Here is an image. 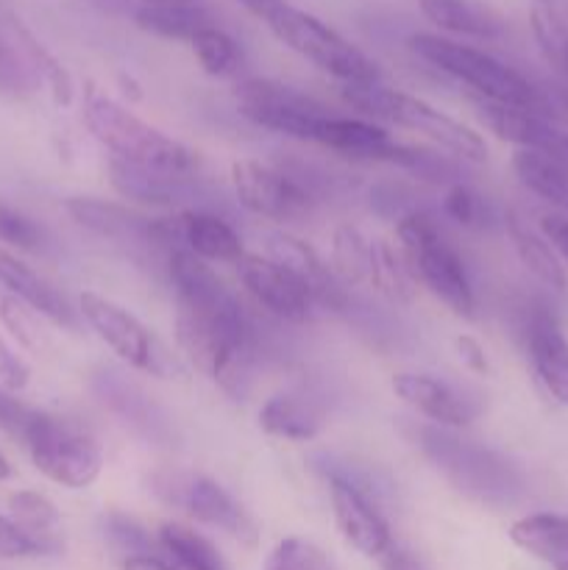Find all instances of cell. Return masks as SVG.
I'll return each mask as SVG.
<instances>
[{"instance_id":"cell-9","label":"cell","mask_w":568,"mask_h":570,"mask_svg":"<svg viewBox=\"0 0 568 570\" xmlns=\"http://www.w3.org/2000/svg\"><path fill=\"white\" fill-rule=\"evenodd\" d=\"M150 490L167 507L184 510L189 518H195L198 523H206V527L221 529V532H226L237 543L254 549L256 540H259V529H256L254 518L215 479L187 471H165L156 473L154 488Z\"/></svg>"},{"instance_id":"cell-31","label":"cell","mask_w":568,"mask_h":570,"mask_svg":"<svg viewBox=\"0 0 568 570\" xmlns=\"http://www.w3.org/2000/svg\"><path fill=\"white\" fill-rule=\"evenodd\" d=\"M9 518L22 529V532H28L33 540H39L50 554H59L61 515L48 495L37 493V490H20V493H11Z\"/></svg>"},{"instance_id":"cell-18","label":"cell","mask_w":568,"mask_h":570,"mask_svg":"<svg viewBox=\"0 0 568 570\" xmlns=\"http://www.w3.org/2000/svg\"><path fill=\"white\" fill-rule=\"evenodd\" d=\"M393 393L418 415L429 417L443 429H462L473 421V410L443 379L429 373H395Z\"/></svg>"},{"instance_id":"cell-41","label":"cell","mask_w":568,"mask_h":570,"mask_svg":"<svg viewBox=\"0 0 568 570\" xmlns=\"http://www.w3.org/2000/svg\"><path fill=\"white\" fill-rule=\"evenodd\" d=\"M33 557H53L39 540L22 532L11 518L0 515V560H33Z\"/></svg>"},{"instance_id":"cell-37","label":"cell","mask_w":568,"mask_h":570,"mask_svg":"<svg viewBox=\"0 0 568 570\" xmlns=\"http://www.w3.org/2000/svg\"><path fill=\"white\" fill-rule=\"evenodd\" d=\"M440 209L449 220H454L462 228H484L490 223V209L482 195L466 181H454L445 189Z\"/></svg>"},{"instance_id":"cell-1","label":"cell","mask_w":568,"mask_h":570,"mask_svg":"<svg viewBox=\"0 0 568 570\" xmlns=\"http://www.w3.org/2000/svg\"><path fill=\"white\" fill-rule=\"evenodd\" d=\"M176 293V343L195 371L232 395H243L254 365V332L239 301L209 262L189 250L167 256Z\"/></svg>"},{"instance_id":"cell-22","label":"cell","mask_w":568,"mask_h":570,"mask_svg":"<svg viewBox=\"0 0 568 570\" xmlns=\"http://www.w3.org/2000/svg\"><path fill=\"white\" fill-rule=\"evenodd\" d=\"M393 142L382 126L362 117H323L315 131V145L349 156L354 161H379L382 150Z\"/></svg>"},{"instance_id":"cell-17","label":"cell","mask_w":568,"mask_h":570,"mask_svg":"<svg viewBox=\"0 0 568 570\" xmlns=\"http://www.w3.org/2000/svg\"><path fill=\"white\" fill-rule=\"evenodd\" d=\"M0 284L9 289V295H14L17 301L31 306L37 315H42L45 321H50L53 326H78V309H72L67 295L61 293V289H56L48 278L39 276L31 265L17 259V256L11 254V250H6L3 245H0Z\"/></svg>"},{"instance_id":"cell-5","label":"cell","mask_w":568,"mask_h":570,"mask_svg":"<svg viewBox=\"0 0 568 570\" xmlns=\"http://www.w3.org/2000/svg\"><path fill=\"white\" fill-rule=\"evenodd\" d=\"M345 104L360 109L362 115L373 117V120H384L390 126L410 128L421 137L432 139L434 145L454 154L457 159L471 161V165H482L488 159V145L479 137L473 128L466 122L454 120L451 115L440 111L438 106L427 104L415 95L399 92V89L384 87L382 81L376 83H343L340 87Z\"/></svg>"},{"instance_id":"cell-14","label":"cell","mask_w":568,"mask_h":570,"mask_svg":"<svg viewBox=\"0 0 568 570\" xmlns=\"http://www.w3.org/2000/svg\"><path fill=\"white\" fill-rule=\"evenodd\" d=\"M109 181L126 200L156 206V209H198L204 189L195 181V173H156L109 161Z\"/></svg>"},{"instance_id":"cell-24","label":"cell","mask_w":568,"mask_h":570,"mask_svg":"<svg viewBox=\"0 0 568 570\" xmlns=\"http://www.w3.org/2000/svg\"><path fill=\"white\" fill-rule=\"evenodd\" d=\"M512 170L529 193L543 198L546 204L568 209V161L560 150L518 148L512 154Z\"/></svg>"},{"instance_id":"cell-45","label":"cell","mask_w":568,"mask_h":570,"mask_svg":"<svg viewBox=\"0 0 568 570\" xmlns=\"http://www.w3.org/2000/svg\"><path fill=\"white\" fill-rule=\"evenodd\" d=\"M454 345H457V354H460L462 365H466L468 371L479 373V376H484V373L490 371L488 354H484L482 343H479L477 337H471V334H460V337L454 340Z\"/></svg>"},{"instance_id":"cell-49","label":"cell","mask_w":568,"mask_h":570,"mask_svg":"<svg viewBox=\"0 0 568 570\" xmlns=\"http://www.w3.org/2000/svg\"><path fill=\"white\" fill-rule=\"evenodd\" d=\"M117 81H120L123 95H126L128 100H143V89H139L137 78L126 76V72H120V76H117Z\"/></svg>"},{"instance_id":"cell-26","label":"cell","mask_w":568,"mask_h":570,"mask_svg":"<svg viewBox=\"0 0 568 570\" xmlns=\"http://www.w3.org/2000/svg\"><path fill=\"white\" fill-rule=\"evenodd\" d=\"M259 429L271 438L306 443V440H315L321 434L323 417L310 401H301L295 395H273L262 404Z\"/></svg>"},{"instance_id":"cell-44","label":"cell","mask_w":568,"mask_h":570,"mask_svg":"<svg viewBox=\"0 0 568 570\" xmlns=\"http://www.w3.org/2000/svg\"><path fill=\"white\" fill-rule=\"evenodd\" d=\"M540 234H543L546 243L555 248V254L568 262V217L543 215L540 217Z\"/></svg>"},{"instance_id":"cell-36","label":"cell","mask_w":568,"mask_h":570,"mask_svg":"<svg viewBox=\"0 0 568 570\" xmlns=\"http://www.w3.org/2000/svg\"><path fill=\"white\" fill-rule=\"evenodd\" d=\"M0 323L11 334V340H17V345H22L31 354H42L48 348V334L42 328V315H37L31 306L17 301L14 295L6 293L0 298Z\"/></svg>"},{"instance_id":"cell-47","label":"cell","mask_w":568,"mask_h":570,"mask_svg":"<svg viewBox=\"0 0 568 570\" xmlns=\"http://www.w3.org/2000/svg\"><path fill=\"white\" fill-rule=\"evenodd\" d=\"M120 568L123 570H178L170 560H161V557H156V554L126 557Z\"/></svg>"},{"instance_id":"cell-10","label":"cell","mask_w":568,"mask_h":570,"mask_svg":"<svg viewBox=\"0 0 568 570\" xmlns=\"http://www.w3.org/2000/svg\"><path fill=\"white\" fill-rule=\"evenodd\" d=\"M234 100H237V111L248 122L282 134V137L298 139V142H315L317 126L323 117H329L321 100L271 78L239 81L234 87Z\"/></svg>"},{"instance_id":"cell-34","label":"cell","mask_w":568,"mask_h":570,"mask_svg":"<svg viewBox=\"0 0 568 570\" xmlns=\"http://www.w3.org/2000/svg\"><path fill=\"white\" fill-rule=\"evenodd\" d=\"M368 282H371L384 298L393 301V304H410L418 287V284L412 282L410 271H407L399 245L384 243V239L373 243L371 248V273H368Z\"/></svg>"},{"instance_id":"cell-23","label":"cell","mask_w":568,"mask_h":570,"mask_svg":"<svg viewBox=\"0 0 568 570\" xmlns=\"http://www.w3.org/2000/svg\"><path fill=\"white\" fill-rule=\"evenodd\" d=\"M510 540L551 570H568V515L535 512L518 518L510 527Z\"/></svg>"},{"instance_id":"cell-52","label":"cell","mask_w":568,"mask_h":570,"mask_svg":"<svg viewBox=\"0 0 568 570\" xmlns=\"http://www.w3.org/2000/svg\"><path fill=\"white\" fill-rule=\"evenodd\" d=\"M562 148H568V137H562Z\"/></svg>"},{"instance_id":"cell-2","label":"cell","mask_w":568,"mask_h":570,"mask_svg":"<svg viewBox=\"0 0 568 570\" xmlns=\"http://www.w3.org/2000/svg\"><path fill=\"white\" fill-rule=\"evenodd\" d=\"M84 120L89 134L109 150L111 161L156 173H195L198 167L193 148L139 120L131 109L95 87L84 92Z\"/></svg>"},{"instance_id":"cell-27","label":"cell","mask_w":568,"mask_h":570,"mask_svg":"<svg viewBox=\"0 0 568 570\" xmlns=\"http://www.w3.org/2000/svg\"><path fill=\"white\" fill-rule=\"evenodd\" d=\"M507 234H510V243L516 248L521 265L538 278L543 287L555 289V293H566L568 276L566 267H562L560 256L555 254L549 243L543 239V234L532 232L521 217L507 215Z\"/></svg>"},{"instance_id":"cell-3","label":"cell","mask_w":568,"mask_h":570,"mask_svg":"<svg viewBox=\"0 0 568 570\" xmlns=\"http://www.w3.org/2000/svg\"><path fill=\"white\" fill-rule=\"evenodd\" d=\"M399 250L410 271L412 282L434 295L440 304L449 306L454 315L473 317L477 298L468 267L457 245L445 237L429 212L412 209L395 223Z\"/></svg>"},{"instance_id":"cell-11","label":"cell","mask_w":568,"mask_h":570,"mask_svg":"<svg viewBox=\"0 0 568 570\" xmlns=\"http://www.w3.org/2000/svg\"><path fill=\"white\" fill-rule=\"evenodd\" d=\"M232 178L234 198L243 209L251 215L267 217L276 223H293L304 220L312 209H315L317 198L295 181L287 170L273 165H262L256 159H237L232 161Z\"/></svg>"},{"instance_id":"cell-33","label":"cell","mask_w":568,"mask_h":570,"mask_svg":"<svg viewBox=\"0 0 568 570\" xmlns=\"http://www.w3.org/2000/svg\"><path fill=\"white\" fill-rule=\"evenodd\" d=\"M371 248L373 243L356 226H337L332 234V259L329 267L343 287H356L368 282L371 273Z\"/></svg>"},{"instance_id":"cell-20","label":"cell","mask_w":568,"mask_h":570,"mask_svg":"<svg viewBox=\"0 0 568 570\" xmlns=\"http://www.w3.org/2000/svg\"><path fill=\"white\" fill-rule=\"evenodd\" d=\"M182 239L184 248L204 262H221V265H237L248 250L237 228L221 215L209 209L182 212Z\"/></svg>"},{"instance_id":"cell-48","label":"cell","mask_w":568,"mask_h":570,"mask_svg":"<svg viewBox=\"0 0 568 570\" xmlns=\"http://www.w3.org/2000/svg\"><path fill=\"white\" fill-rule=\"evenodd\" d=\"M237 3H243L245 9H248L251 14L259 17V20H267V17H271L278 6L287 3V0H237Z\"/></svg>"},{"instance_id":"cell-43","label":"cell","mask_w":568,"mask_h":570,"mask_svg":"<svg viewBox=\"0 0 568 570\" xmlns=\"http://www.w3.org/2000/svg\"><path fill=\"white\" fill-rule=\"evenodd\" d=\"M28 382H31V367L0 337V387L9 390V393H20L28 387Z\"/></svg>"},{"instance_id":"cell-29","label":"cell","mask_w":568,"mask_h":570,"mask_svg":"<svg viewBox=\"0 0 568 570\" xmlns=\"http://www.w3.org/2000/svg\"><path fill=\"white\" fill-rule=\"evenodd\" d=\"M529 28L551 70L568 78V0H532Z\"/></svg>"},{"instance_id":"cell-35","label":"cell","mask_w":568,"mask_h":570,"mask_svg":"<svg viewBox=\"0 0 568 570\" xmlns=\"http://www.w3.org/2000/svg\"><path fill=\"white\" fill-rule=\"evenodd\" d=\"M189 48H193L200 70L215 78L234 76L239 70V65H243V53H239L237 42L217 26H209L195 33L189 39Z\"/></svg>"},{"instance_id":"cell-25","label":"cell","mask_w":568,"mask_h":570,"mask_svg":"<svg viewBox=\"0 0 568 570\" xmlns=\"http://www.w3.org/2000/svg\"><path fill=\"white\" fill-rule=\"evenodd\" d=\"M418 6L434 28L454 33V37L496 39L505 33L499 17L471 0H418Z\"/></svg>"},{"instance_id":"cell-15","label":"cell","mask_w":568,"mask_h":570,"mask_svg":"<svg viewBox=\"0 0 568 570\" xmlns=\"http://www.w3.org/2000/svg\"><path fill=\"white\" fill-rule=\"evenodd\" d=\"M267 256L273 262H278L282 267H287L295 278L310 287L312 301L315 306L323 309H340L345 304L343 284L337 282V276L332 273V267L317 256V250L312 245H306L304 239H298L295 234L287 232H273L267 234Z\"/></svg>"},{"instance_id":"cell-50","label":"cell","mask_w":568,"mask_h":570,"mask_svg":"<svg viewBox=\"0 0 568 570\" xmlns=\"http://www.w3.org/2000/svg\"><path fill=\"white\" fill-rule=\"evenodd\" d=\"M11 476H14V468H11V462L6 460V454L0 451V482H9Z\"/></svg>"},{"instance_id":"cell-4","label":"cell","mask_w":568,"mask_h":570,"mask_svg":"<svg viewBox=\"0 0 568 570\" xmlns=\"http://www.w3.org/2000/svg\"><path fill=\"white\" fill-rule=\"evenodd\" d=\"M410 50L418 59L427 61L429 67L445 72L454 81L466 83L473 92V98L549 111L546 95L529 78H523L516 67L505 65V61L484 53V50L454 42V39L434 37V33H415V37H410Z\"/></svg>"},{"instance_id":"cell-51","label":"cell","mask_w":568,"mask_h":570,"mask_svg":"<svg viewBox=\"0 0 568 570\" xmlns=\"http://www.w3.org/2000/svg\"><path fill=\"white\" fill-rule=\"evenodd\" d=\"M143 6H176V3H195V0H139Z\"/></svg>"},{"instance_id":"cell-6","label":"cell","mask_w":568,"mask_h":570,"mask_svg":"<svg viewBox=\"0 0 568 570\" xmlns=\"http://www.w3.org/2000/svg\"><path fill=\"white\" fill-rule=\"evenodd\" d=\"M267 26L276 33L278 42L287 45L298 56L332 76L334 81L343 83H376L382 81L376 61L368 59L356 45L340 37L334 28L321 22L317 17L306 14V11L295 9V6L284 3L267 17Z\"/></svg>"},{"instance_id":"cell-32","label":"cell","mask_w":568,"mask_h":570,"mask_svg":"<svg viewBox=\"0 0 568 570\" xmlns=\"http://www.w3.org/2000/svg\"><path fill=\"white\" fill-rule=\"evenodd\" d=\"M26 37L28 31L14 17H9L6 28H0V92L3 95H26L39 83Z\"/></svg>"},{"instance_id":"cell-8","label":"cell","mask_w":568,"mask_h":570,"mask_svg":"<svg viewBox=\"0 0 568 570\" xmlns=\"http://www.w3.org/2000/svg\"><path fill=\"white\" fill-rule=\"evenodd\" d=\"M78 315L84 317L95 337L111 348L117 360L126 362L134 371L150 373V376L170 379L178 373V362L165 351V345L126 309L111 298L98 293L78 295Z\"/></svg>"},{"instance_id":"cell-38","label":"cell","mask_w":568,"mask_h":570,"mask_svg":"<svg viewBox=\"0 0 568 570\" xmlns=\"http://www.w3.org/2000/svg\"><path fill=\"white\" fill-rule=\"evenodd\" d=\"M265 570H329V560L304 538H284L267 554Z\"/></svg>"},{"instance_id":"cell-40","label":"cell","mask_w":568,"mask_h":570,"mask_svg":"<svg viewBox=\"0 0 568 570\" xmlns=\"http://www.w3.org/2000/svg\"><path fill=\"white\" fill-rule=\"evenodd\" d=\"M104 532L109 538V543L117 551H123V560L137 554H154V540H150V534L134 518L111 512V515L104 518Z\"/></svg>"},{"instance_id":"cell-39","label":"cell","mask_w":568,"mask_h":570,"mask_svg":"<svg viewBox=\"0 0 568 570\" xmlns=\"http://www.w3.org/2000/svg\"><path fill=\"white\" fill-rule=\"evenodd\" d=\"M0 243L17 250H28V254H39L48 237L33 217L22 215L14 206L0 204Z\"/></svg>"},{"instance_id":"cell-13","label":"cell","mask_w":568,"mask_h":570,"mask_svg":"<svg viewBox=\"0 0 568 570\" xmlns=\"http://www.w3.org/2000/svg\"><path fill=\"white\" fill-rule=\"evenodd\" d=\"M237 276L245 293L273 317L287 323L310 321L312 309H315L310 287L295 278L287 267L273 262L271 256L245 254L237 262Z\"/></svg>"},{"instance_id":"cell-19","label":"cell","mask_w":568,"mask_h":570,"mask_svg":"<svg viewBox=\"0 0 568 570\" xmlns=\"http://www.w3.org/2000/svg\"><path fill=\"white\" fill-rule=\"evenodd\" d=\"M527 351L532 371L557 404L568 406V337L557 321L538 312L527 328Z\"/></svg>"},{"instance_id":"cell-16","label":"cell","mask_w":568,"mask_h":570,"mask_svg":"<svg viewBox=\"0 0 568 570\" xmlns=\"http://www.w3.org/2000/svg\"><path fill=\"white\" fill-rule=\"evenodd\" d=\"M473 106H477L479 122L501 142H510L516 148H562V134L551 126L549 111L493 104V100L482 98H473Z\"/></svg>"},{"instance_id":"cell-12","label":"cell","mask_w":568,"mask_h":570,"mask_svg":"<svg viewBox=\"0 0 568 570\" xmlns=\"http://www.w3.org/2000/svg\"><path fill=\"white\" fill-rule=\"evenodd\" d=\"M329 482V499H332V515L334 527H337L340 538L360 551L362 557L379 560L384 551L393 546V532L379 507L373 504L371 495L349 479L345 473L332 471L326 473Z\"/></svg>"},{"instance_id":"cell-28","label":"cell","mask_w":568,"mask_h":570,"mask_svg":"<svg viewBox=\"0 0 568 570\" xmlns=\"http://www.w3.org/2000/svg\"><path fill=\"white\" fill-rule=\"evenodd\" d=\"M156 543L178 570H228L221 549L187 523H161Z\"/></svg>"},{"instance_id":"cell-30","label":"cell","mask_w":568,"mask_h":570,"mask_svg":"<svg viewBox=\"0 0 568 570\" xmlns=\"http://www.w3.org/2000/svg\"><path fill=\"white\" fill-rule=\"evenodd\" d=\"M134 22L143 31L154 33L161 39H176V42H189L198 31L215 26L209 11L198 3H176V6H139L134 11Z\"/></svg>"},{"instance_id":"cell-21","label":"cell","mask_w":568,"mask_h":570,"mask_svg":"<svg viewBox=\"0 0 568 570\" xmlns=\"http://www.w3.org/2000/svg\"><path fill=\"white\" fill-rule=\"evenodd\" d=\"M65 212L76 226L98 234V237L115 239V243H148V217L134 215L128 206L111 204L100 198H67Z\"/></svg>"},{"instance_id":"cell-42","label":"cell","mask_w":568,"mask_h":570,"mask_svg":"<svg viewBox=\"0 0 568 570\" xmlns=\"http://www.w3.org/2000/svg\"><path fill=\"white\" fill-rule=\"evenodd\" d=\"M33 412L37 410H28L20 399L9 393V390L0 387V432L11 434L17 440H26L28 432V423H31Z\"/></svg>"},{"instance_id":"cell-7","label":"cell","mask_w":568,"mask_h":570,"mask_svg":"<svg viewBox=\"0 0 568 570\" xmlns=\"http://www.w3.org/2000/svg\"><path fill=\"white\" fill-rule=\"evenodd\" d=\"M22 443L33 468L59 488L84 490L104 471V451L98 440L65 417L33 412Z\"/></svg>"},{"instance_id":"cell-46","label":"cell","mask_w":568,"mask_h":570,"mask_svg":"<svg viewBox=\"0 0 568 570\" xmlns=\"http://www.w3.org/2000/svg\"><path fill=\"white\" fill-rule=\"evenodd\" d=\"M379 566H382V570H423L421 562L415 560V554H412V551H407L404 546L395 543V540H393V546H390V549L379 557Z\"/></svg>"}]
</instances>
